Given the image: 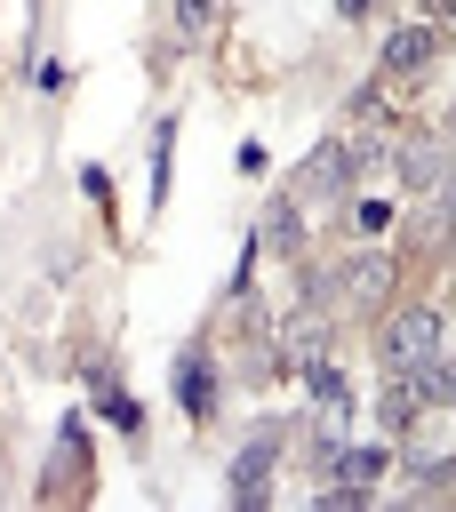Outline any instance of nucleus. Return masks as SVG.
Returning <instances> with one entry per match:
<instances>
[{
  "mask_svg": "<svg viewBox=\"0 0 456 512\" xmlns=\"http://www.w3.org/2000/svg\"><path fill=\"white\" fill-rule=\"evenodd\" d=\"M440 352H448V312L416 304V312H392V320H384V368H392V376H408V368H424V360H440Z\"/></svg>",
  "mask_w": 456,
  "mask_h": 512,
  "instance_id": "f257e3e1",
  "label": "nucleus"
},
{
  "mask_svg": "<svg viewBox=\"0 0 456 512\" xmlns=\"http://www.w3.org/2000/svg\"><path fill=\"white\" fill-rule=\"evenodd\" d=\"M344 192H352V160H344V144L328 136V144L288 176V200H296V208H312V200H344Z\"/></svg>",
  "mask_w": 456,
  "mask_h": 512,
  "instance_id": "f03ea898",
  "label": "nucleus"
},
{
  "mask_svg": "<svg viewBox=\"0 0 456 512\" xmlns=\"http://www.w3.org/2000/svg\"><path fill=\"white\" fill-rule=\"evenodd\" d=\"M320 288H336L344 304L368 312V304H384V288H392V256H384V248H360V256H344L336 280H320Z\"/></svg>",
  "mask_w": 456,
  "mask_h": 512,
  "instance_id": "7ed1b4c3",
  "label": "nucleus"
},
{
  "mask_svg": "<svg viewBox=\"0 0 456 512\" xmlns=\"http://www.w3.org/2000/svg\"><path fill=\"white\" fill-rule=\"evenodd\" d=\"M400 176H408V192H448V136L416 128L400 144Z\"/></svg>",
  "mask_w": 456,
  "mask_h": 512,
  "instance_id": "20e7f679",
  "label": "nucleus"
},
{
  "mask_svg": "<svg viewBox=\"0 0 456 512\" xmlns=\"http://www.w3.org/2000/svg\"><path fill=\"white\" fill-rule=\"evenodd\" d=\"M432 56H440V32H432V24H400V32L384 40V72H392V80H424Z\"/></svg>",
  "mask_w": 456,
  "mask_h": 512,
  "instance_id": "39448f33",
  "label": "nucleus"
},
{
  "mask_svg": "<svg viewBox=\"0 0 456 512\" xmlns=\"http://www.w3.org/2000/svg\"><path fill=\"white\" fill-rule=\"evenodd\" d=\"M272 448H280V432H256V440L232 456V504H264V488H272Z\"/></svg>",
  "mask_w": 456,
  "mask_h": 512,
  "instance_id": "423d86ee",
  "label": "nucleus"
},
{
  "mask_svg": "<svg viewBox=\"0 0 456 512\" xmlns=\"http://www.w3.org/2000/svg\"><path fill=\"white\" fill-rule=\"evenodd\" d=\"M328 464L344 472V488H376L384 464H392V448L384 440H352V448H328Z\"/></svg>",
  "mask_w": 456,
  "mask_h": 512,
  "instance_id": "0eeeda50",
  "label": "nucleus"
},
{
  "mask_svg": "<svg viewBox=\"0 0 456 512\" xmlns=\"http://www.w3.org/2000/svg\"><path fill=\"white\" fill-rule=\"evenodd\" d=\"M176 408H184V416H208V408H216V376H208V352H184V360H176Z\"/></svg>",
  "mask_w": 456,
  "mask_h": 512,
  "instance_id": "6e6552de",
  "label": "nucleus"
},
{
  "mask_svg": "<svg viewBox=\"0 0 456 512\" xmlns=\"http://www.w3.org/2000/svg\"><path fill=\"white\" fill-rule=\"evenodd\" d=\"M256 240H264V248H288V256H296V248H304V208H296V200L280 192V200L264 208V232H256Z\"/></svg>",
  "mask_w": 456,
  "mask_h": 512,
  "instance_id": "1a4fd4ad",
  "label": "nucleus"
},
{
  "mask_svg": "<svg viewBox=\"0 0 456 512\" xmlns=\"http://www.w3.org/2000/svg\"><path fill=\"white\" fill-rule=\"evenodd\" d=\"M168 24H176V40H184V48H200V40L216 32V0H176V8H168Z\"/></svg>",
  "mask_w": 456,
  "mask_h": 512,
  "instance_id": "9d476101",
  "label": "nucleus"
},
{
  "mask_svg": "<svg viewBox=\"0 0 456 512\" xmlns=\"http://www.w3.org/2000/svg\"><path fill=\"white\" fill-rule=\"evenodd\" d=\"M288 352H296V360H320V352H328V328H320V312L288 320Z\"/></svg>",
  "mask_w": 456,
  "mask_h": 512,
  "instance_id": "9b49d317",
  "label": "nucleus"
},
{
  "mask_svg": "<svg viewBox=\"0 0 456 512\" xmlns=\"http://www.w3.org/2000/svg\"><path fill=\"white\" fill-rule=\"evenodd\" d=\"M352 216H360V232H384V224H392V200H360Z\"/></svg>",
  "mask_w": 456,
  "mask_h": 512,
  "instance_id": "f8f14e48",
  "label": "nucleus"
}]
</instances>
